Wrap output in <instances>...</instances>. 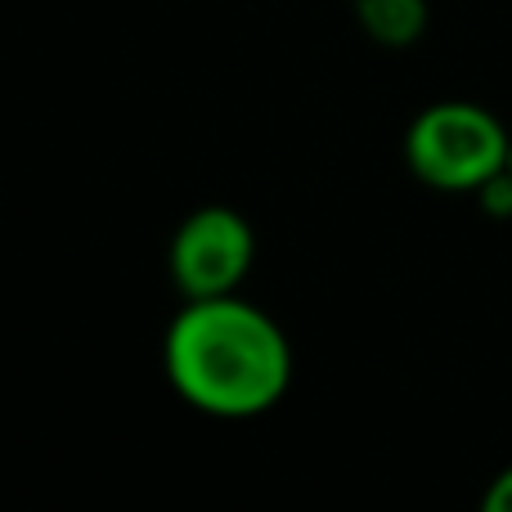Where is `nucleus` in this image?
<instances>
[{"label":"nucleus","mask_w":512,"mask_h":512,"mask_svg":"<svg viewBox=\"0 0 512 512\" xmlns=\"http://www.w3.org/2000/svg\"><path fill=\"white\" fill-rule=\"evenodd\" d=\"M256 261V234L248 216L234 207H198L176 225L167 248L171 283L185 292V301L198 297H225L239 292Z\"/></svg>","instance_id":"7ed1b4c3"},{"label":"nucleus","mask_w":512,"mask_h":512,"mask_svg":"<svg viewBox=\"0 0 512 512\" xmlns=\"http://www.w3.org/2000/svg\"><path fill=\"white\" fill-rule=\"evenodd\" d=\"M360 27L387 50H405L427 27V0H351Z\"/></svg>","instance_id":"20e7f679"},{"label":"nucleus","mask_w":512,"mask_h":512,"mask_svg":"<svg viewBox=\"0 0 512 512\" xmlns=\"http://www.w3.org/2000/svg\"><path fill=\"white\" fill-rule=\"evenodd\" d=\"M512 135L490 108L468 99L427 104L405 131V162L423 185L441 194H477L508 171Z\"/></svg>","instance_id":"f03ea898"},{"label":"nucleus","mask_w":512,"mask_h":512,"mask_svg":"<svg viewBox=\"0 0 512 512\" xmlns=\"http://www.w3.org/2000/svg\"><path fill=\"white\" fill-rule=\"evenodd\" d=\"M171 387L212 418L270 414L292 382V346L261 306L234 297L185 301L162 342Z\"/></svg>","instance_id":"f257e3e1"},{"label":"nucleus","mask_w":512,"mask_h":512,"mask_svg":"<svg viewBox=\"0 0 512 512\" xmlns=\"http://www.w3.org/2000/svg\"><path fill=\"white\" fill-rule=\"evenodd\" d=\"M481 504H486V512H512V468H504L495 481H490Z\"/></svg>","instance_id":"39448f33"},{"label":"nucleus","mask_w":512,"mask_h":512,"mask_svg":"<svg viewBox=\"0 0 512 512\" xmlns=\"http://www.w3.org/2000/svg\"><path fill=\"white\" fill-rule=\"evenodd\" d=\"M508 176H512V153H508Z\"/></svg>","instance_id":"423d86ee"}]
</instances>
